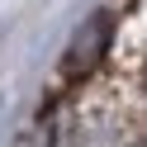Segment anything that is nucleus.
I'll return each mask as SVG.
<instances>
[{"label": "nucleus", "instance_id": "1", "mask_svg": "<svg viewBox=\"0 0 147 147\" xmlns=\"http://www.w3.org/2000/svg\"><path fill=\"white\" fill-rule=\"evenodd\" d=\"M105 38H109V19L100 14V19H90L86 29L76 33V43H71V52H67V67H71V71L90 67V62L100 57V48H105Z\"/></svg>", "mask_w": 147, "mask_h": 147}]
</instances>
